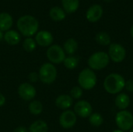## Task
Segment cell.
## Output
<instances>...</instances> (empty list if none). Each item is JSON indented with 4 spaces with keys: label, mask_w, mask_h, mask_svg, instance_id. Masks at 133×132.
Segmentation results:
<instances>
[{
    "label": "cell",
    "mask_w": 133,
    "mask_h": 132,
    "mask_svg": "<svg viewBox=\"0 0 133 132\" xmlns=\"http://www.w3.org/2000/svg\"><path fill=\"white\" fill-rule=\"evenodd\" d=\"M16 26L20 33L26 37H31L36 34L39 28L37 19L30 15L21 16L17 20Z\"/></svg>",
    "instance_id": "obj_1"
},
{
    "label": "cell",
    "mask_w": 133,
    "mask_h": 132,
    "mask_svg": "<svg viewBox=\"0 0 133 132\" xmlns=\"http://www.w3.org/2000/svg\"><path fill=\"white\" fill-rule=\"evenodd\" d=\"M125 80L124 77L118 73H111L108 75L104 81V88L110 94L120 93L125 88Z\"/></svg>",
    "instance_id": "obj_2"
},
{
    "label": "cell",
    "mask_w": 133,
    "mask_h": 132,
    "mask_svg": "<svg viewBox=\"0 0 133 132\" xmlns=\"http://www.w3.org/2000/svg\"><path fill=\"white\" fill-rule=\"evenodd\" d=\"M39 80L46 85L52 84L57 79L58 72L55 65L46 62L41 65L38 72Z\"/></svg>",
    "instance_id": "obj_3"
},
{
    "label": "cell",
    "mask_w": 133,
    "mask_h": 132,
    "mask_svg": "<svg viewBox=\"0 0 133 132\" xmlns=\"http://www.w3.org/2000/svg\"><path fill=\"white\" fill-rule=\"evenodd\" d=\"M97 75L94 70L90 68L83 69L78 75V83L83 89L90 90L97 84Z\"/></svg>",
    "instance_id": "obj_4"
},
{
    "label": "cell",
    "mask_w": 133,
    "mask_h": 132,
    "mask_svg": "<svg viewBox=\"0 0 133 132\" xmlns=\"http://www.w3.org/2000/svg\"><path fill=\"white\" fill-rule=\"evenodd\" d=\"M110 61V58L108 54L104 51H98L92 55L88 58V65L90 69L100 71L106 68Z\"/></svg>",
    "instance_id": "obj_5"
},
{
    "label": "cell",
    "mask_w": 133,
    "mask_h": 132,
    "mask_svg": "<svg viewBox=\"0 0 133 132\" xmlns=\"http://www.w3.org/2000/svg\"><path fill=\"white\" fill-rule=\"evenodd\" d=\"M115 123L118 128L123 131H130L133 127V115L129 110H120L115 116Z\"/></svg>",
    "instance_id": "obj_6"
},
{
    "label": "cell",
    "mask_w": 133,
    "mask_h": 132,
    "mask_svg": "<svg viewBox=\"0 0 133 132\" xmlns=\"http://www.w3.org/2000/svg\"><path fill=\"white\" fill-rule=\"evenodd\" d=\"M46 55L49 61L53 65H58L63 63L66 57L63 48L58 44L51 45L47 50Z\"/></svg>",
    "instance_id": "obj_7"
},
{
    "label": "cell",
    "mask_w": 133,
    "mask_h": 132,
    "mask_svg": "<svg viewBox=\"0 0 133 132\" xmlns=\"http://www.w3.org/2000/svg\"><path fill=\"white\" fill-rule=\"evenodd\" d=\"M108 56L112 61L120 63L123 61L126 57V50L120 44H111L108 49Z\"/></svg>",
    "instance_id": "obj_8"
},
{
    "label": "cell",
    "mask_w": 133,
    "mask_h": 132,
    "mask_svg": "<svg viewBox=\"0 0 133 132\" xmlns=\"http://www.w3.org/2000/svg\"><path fill=\"white\" fill-rule=\"evenodd\" d=\"M17 93L23 100L31 101L35 98L37 90L31 83L23 82L19 86L17 89Z\"/></svg>",
    "instance_id": "obj_9"
},
{
    "label": "cell",
    "mask_w": 133,
    "mask_h": 132,
    "mask_svg": "<svg viewBox=\"0 0 133 132\" xmlns=\"http://www.w3.org/2000/svg\"><path fill=\"white\" fill-rule=\"evenodd\" d=\"M77 121V116L74 111L70 110H64L59 117V124L65 129H69L75 126Z\"/></svg>",
    "instance_id": "obj_10"
},
{
    "label": "cell",
    "mask_w": 133,
    "mask_h": 132,
    "mask_svg": "<svg viewBox=\"0 0 133 132\" xmlns=\"http://www.w3.org/2000/svg\"><path fill=\"white\" fill-rule=\"evenodd\" d=\"M74 112L76 116L83 118L89 117L93 113L91 104L87 100H79L74 106Z\"/></svg>",
    "instance_id": "obj_11"
},
{
    "label": "cell",
    "mask_w": 133,
    "mask_h": 132,
    "mask_svg": "<svg viewBox=\"0 0 133 132\" xmlns=\"http://www.w3.org/2000/svg\"><path fill=\"white\" fill-rule=\"evenodd\" d=\"M35 41L41 47H50L54 40L53 35L48 30H41L35 35Z\"/></svg>",
    "instance_id": "obj_12"
},
{
    "label": "cell",
    "mask_w": 133,
    "mask_h": 132,
    "mask_svg": "<svg viewBox=\"0 0 133 132\" xmlns=\"http://www.w3.org/2000/svg\"><path fill=\"white\" fill-rule=\"evenodd\" d=\"M103 8L101 5L95 4L91 5L87 11L86 13V16L87 19L89 22L90 23H96L98 20H100V19L103 16Z\"/></svg>",
    "instance_id": "obj_13"
},
{
    "label": "cell",
    "mask_w": 133,
    "mask_h": 132,
    "mask_svg": "<svg viewBox=\"0 0 133 132\" xmlns=\"http://www.w3.org/2000/svg\"><path fill=\"white\" fill-rule=\"evenodd\" d=\"M55 103L58 109L66 110H69L72 106L73 99L70 96V95L61 94L56 98Z\"/></svg>",
    "instance_id": "obj_14"
},
{
    "label": "cell",
    "mask_w": 133,
    "mask_h": 132,
    "mask_svg": "<svg viewBox=\"0 0 133 132\" xmlns=\"http://www.w3.org/2000/svg\"><path fill=\"white\" fill-rule=\"evenodd\" d=\"M13 23L12 17L7 12L0 13V30L8 31L12 27Z\"/></svg>",
    "instance_id": "obj_15"
},
{
    "label": "cell",
    "mask_w": 133,
    "mask_h": 132,
    "mask_svg": "<svg viewBox=\"0 0 133 132\" xmlns=\"http://www.w3.org/2000/svg\"><path fill=\"white\" fill-rule=\"evenodd\" d=\"M4 40L9 45H16L20 41V35L17 31L9 30L4 33Z\"/></svg>",
    "instance_id": "obj_16"
},
{
    "label": "cell",
    "mask_w": 133,
    "mask_h": 132,
    "mask_svg": "<svg viewBox=\"0 0 133 132\" xmlns=\"http://www.w3.org/2000/svg\"><path fill=\"white\" fill-rule=\"evenodd\" d=\"M115 103L119 110H125L130 104V98L126 93H119L116 96Z\"/></svg>",
    "instance_id": "obj_17"
},
{
    "label": "cell",
    "mask_w": 133,
    "mask_h": 132,
    "mask_svg": "<svg viewBox=\"0 0 133 132\" xmlns=\"http://www.w3.org/2000/svg\"><path fill=\"white\" fill-rule=\"evenodd\" d=\"M78 49V43L74 38L67 39L63 44V50L65 54L72 55L76 53Z\"/></svg>",
    "instance_id": "obj_18"
},
{
    "label": "cell",
    "mask_w": 133,
    "mask_h": 132,
    "mask_svg": "<svg viewBox=\"0 0 133 132\" xmlns=\"http://www.w3.org/2000/svg\"><path fill=\"white\" fill-rule=\"evenodd\" d=\"M48 124L42 120H37L33 122L29 128V132H48Z\"/></svg>",
    "instance_id": "obj_19"
},
{
    "label": "cell",
    "mask_w": 133,
    "mask_h": 132,
    "mask_svg": "<svg viewBox=\"0 0 133 132\" xmlns=\"http://www.w3.org/2000/svg\"><path fill=\"white\" fill-rule=\"evenodd\" d=\"M62 4L63 6L64 11L68 13L75 12L79 5V0H62Z\"/></svg>",
    "instance_id": "obj_20"
},
{
    "label": "cell",
    "mask_w": 133,
    "mask_h": 132,
    "mask_svg": "<svg viewBox=\"0 0 133 132\" xmlns=\"http://www.w3.org/2000/svg\"><path fill=\"white\" fill-rule=\"evenodd\" d=\"M49 16L54 21H62L65 18V12L63 9L55 6L50 9Z\"/></svg>",
    "instance_id": "obj_21"
},
{
    "label": "cell",
    "mask_w": 133,
    "mask_h": 132,
    "mask_svg": "<svg viewBox=\"0 0 133 132\" xmlns=\"http://www.w3.org/2000/svg\"><path fill=\"white\" fill-rule=\"evenodd\" d=\"M29 112L35 116L41 114L44 110V106L42 103L39 100H32L30 102L28 106Z\"/></svg>",
    "instance_id": "obj_22"
},
{
    "label": "cell",
    "mask_w": 133,
    "mask_h": 132,
    "mask_svg": "<svg viewBox=\"0 0 133 132\" xmlns=\"http://www.w3.org/2000/svg\"><path fill=\"white\" fill-rule=\"evenodd\" d=\"M79 62V58L77 56H73V55H69L68 57H65L63 64L64 66L69 70H72L75 69Z\"/></svg>",
    "instance_id": "obj_23"
},
{
    "label": "cell",
    "mask_w": 133,
    "mask_h": 132,
    "mask_svg": "<svg viewBox=\"0 0 133 132\" xmlns=\"http://www.w3.org/2000/svg\"><path fill=\"white\" fill-rule=\"evenodd\" d=\"M95 40L97 43H98L100 45L107 46L111 44V37L110 35L106 32H99L95 36Z\"/></svg>",
    "instance_id": "obj_24"
},
{
    "label": "cell",
    "mask_w": 133,
    "mask_h": 132,
    "mask_svg": "<svg viewBox=\"0 0 133 132\" xmlns=\"http://www.w3.org/2000/svg\"><path fill=\"white\" fill-rule=\"evenodd\" d=\"M89 122L94 127H100L104 122V118L99 113H92L89 117Z\"/></svg>",
    "instance_id": "obj_25"
},
{
    "label": "cell",
    "mask_w": 133,
    "mask_h": 132,
    "mask_svg": "<svg viewBox=\"0 0 133 132\" xmlns=\"http://www.w3.org/2000/svg\"><path fill=\"white\" fill-rule=\"evenodd\" d=\"M37 47V43L34 39L31 37H26L23 42V47L26 52H33Z\"/></svg>",
    "instance_id": "obj_26"
},
{
    "label": "cell",
    "mask_w": 133,
    "mask_h": 132,
    "mask_svg": "<svg viewBox=\"0 0 133 132\" xmlns=\"http://www.w3.org/2000/svg\"><path fill=\"white\" fill-rule=\"evenodd\" d=\"M83 93V90L80 86H74L72 88V89L70 90V96L72 99H76V100H79L82 97Z\"/></svg>",
    "instance_id": "obj_27"
},
{
    "label": "cell",
    "mask_w": 133,
    "mask_h": 132,
    "mask_svg": "<svg viewBox=\"0 0 133 132\" xmlns=\"http://www.w3.org/2000/svg\"><path fill=\"white\" fill-rule=\"evenodd\" d=\"M28 79H29V81H30V82H32V83L37 82V80H39L38 73H37V72H30V73L28 75Z\"/></svg>",
    "instance_id": "obj_28"
},
{
    "label": "cell",
    "mask_w": 133,
    "mask_h": 132,
    "mask_svg": "<svg viewBox=\"0 0 133 132\" xmlns=\"http://www.w3.org/2000/svg\"><path fill=\"white\" fill-rule=\"evenodd\" d=\"M125 88L128 92L132 93L133 92V80L132 79H129L128 81H125Z\"/></svg>",
    "instance_id": "obj_29"
},
{
    "label": "cell",
    "mask_w": 133,
    "mask_h": 132,
    "mask_svg": "<svg viewBox=\"0 0 133 132\" xmlns=\"http://www.w3.org/2000/svg\"><path fill=\"white\" fill-rule=\"evenodd\" d=\"M13 132H29L28 131V129L23 126H19V127H17L14 129Z\"/></svg>",
    "instance_id": "obj_30"
},
{
    "label": "cell",
    "mask_w": 133,
    "mask_h": 132,
    "mask_svg": "<svg viewBox=\"0 0 133 132\" xmlns=\"http://www.w3.org/2000/svg\"><path fill=\"white\" fill-rule=\"evenodd\" d=\"M5 102H6V99L5 96L2 93H0V107L4 106L5 104Z\"/></svg>",
    "instance_id": "obj_31"
},
{
    "label": "cell",
    "mask_w": 133,
    "mask_h": 132,
    "mask_svg": "<svg viewBox=\"0 0 133 132\" xmlns=\"http://www.w3.org/2000/svg\"><path fill=\"white\" fill-rule=\"evenodd\" d=\"M4 39V34L2 33V31L0 30V41H2Z\"/></svg>",
    "instance_id": "obj_32"
},
{
    "label": "cell",
    "mask_w": 133,
    "mask_h": 132,
    "mask_svg": "<svg viewBox=\"0 0 133 132\" xmlns=\"http://www.w3.org/2000/svg\"><path fill=\"white\" fill-rule=\"evenodd\" d=\"M130 33H131V36H132V37L133 38V25L132 26V27H131V30H130Z\"/></svg>",
    "instance_id": "obj_33"
},
{
    "label": "cell",
    "mask_w": 133,
    "mask_h": 132,
    "mask_svg": "<svg viewBox=\"0 0 133 132\" xmlns=\"http://www.w3.org/2000/svg\"><path fill=\"white\" fill-rule=\"evenodd\" d=\"M112 132H124L123 131H122V130H120V129H118V130H114Z\"/></svg>",
    "instance_id": "obj_34"
},
{
    "label": "cell",
    "mask_w": 133,
    "mask_h": 132,
    "mask_svg": "<svg viewBox=\"0 0 133 132\" xmlns=\"http://www.w3.org/2000/svg\"><path fill=\"white\" fill-rule=\"evenodd\" d=\"M105 1H106V2H111V0H105Z\"/></svg>",
    "instance_id": "obj_35"
},
{
    "label": "cell",
    "mask_w": 133,
    "mask_h": 132,
    "mask_svg": "<svg viewBox=\"0 0 133 132\" xmlns=\"http://www.w3.org/2000/svg\"><path fill=\"white\" fill-rule=\"evenodd\" d=\"M129 132H133V128L132 129H131V130H130V131Z\"/></svg>",
    "instance_id": "obj_36"
}]
</instances>
